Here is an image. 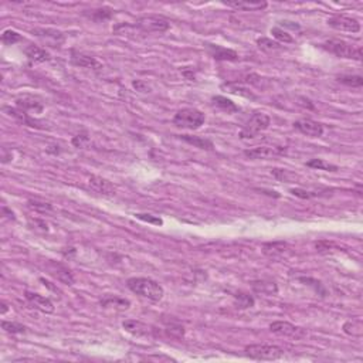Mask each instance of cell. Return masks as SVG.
I'll use <instances>...</instances> for the list:
<instances>
[{
    "label": "cell",
    "instance_id": "obj_11",
    "mask_svg": "<svg viewBox=\"0 0 363 363\" xmlns=\"http://www.w3.org/2000/svg\"><path fill=\"white\" fill-rule=\"evenodd\" d=\"M263 253L271 260H283L292 254L290 245L284 241H274V243H265L263 245Z\"/></svg>",
    "mask_w": 363,
    "mask_h": 363
},
{
    "label": "cell",
    "instance_id": "obj_36",
    "mask_svg": "<svg viewBox=\"0 0 363 363\" xmlns=\"http://www.w3.org/2000/svg\"><path fill=\"white\" fill-rule=\"evenodd\" d=\"M20 40H21V36H20L17 32H14V30H5L3 34H2V41H3L6 46H13L17 41H20Z\"/></svg>",
    "mask_w": 363,
    "mask_h": 363
},
{
    "label": "cell",
    "instance_id": "obj_4",
    "mask_svg": "<svg viewBox=\"0 0 363 363\" xmlns=\"http://www.w3.org/2000/svg\"><path fill=\"white\" fill-rule=\"evenodd\" d=\"M245 355L256 360H277L284 355V349L277 345L257 344L245 346Z\"/></svg>",
    "mask_w": 363,
    "mask_h": 363
},
{
    "label": "cell",
    "instance_id": "obj_43",
    "mask_svg": "<svg viewBox=\"0 0 363 363\" xmlns=\"http://www.w3.org/2000/svg\"><path fill=\"white\" fill-rule=\"evenodd\" d=\"M6 311H7L6 302H2V314H6Z\"/></svg>",
    "mask_w": 363,
    "mask_h": 363
},
{
    "label": "cell",
    "instance_id": "obj_3",
    "mask_svg": "<svg viewBox=\"0 0 363 363\" xmlns=\"http://www.w3.org/2000/svg\"><path fill=\"white\" fill-rule=\"evenodd\" d=\"M206 117L202 111H199L196 108H183L179 109L178 113L175 114L173 117V124L178 128H183V129H199L200 126L205 124Z\"/></svg>",
    "mask_w": 363,
    "mask_h": 363
},
{
    "label": "cell",
    "instance_id": "obj_14",
    "mask_svg": "<svg viewBox=\"0 0 363 363\" xmlns=\"http://www.w3.org/2000/svg\"><path fill=\"white\" fill-rule=\"evenodd\" d=\"M205 46L207 48V53L216 61H237L238 60L237 51L231 48H226L218 44H210V43H206Z\"/></svg>",
    "mask_w": 363,
    "mask_h": 363
},
{
    "label": "cell",
    "instance_id": "obj_33",
    "mask_svg": "<svg viewBox=\"0 0 363 363\" xmlns=\"http://www.w3.org/2000/svg\"><path fill=\"white\" fill-rule=\"evenodd\" d=\"M27 207L30 210L37 211V213H48V211L53 210V206L50 203H46V202H40V200H29L27 202Z\"/></svg>",
    "mask_w": 363,
    "mask_h": 363
},
{
    "label": "cell",
    "instance_id": "obj_9",
    "mask_svg": "<svg viewBox=\"0 0 363 363\" xmlns=\"http://www.w3.org/2000/svg\"><path fill=\"white\" fill-rule=\"evenodd\" d=\"M287 152L285 148H278V146H258V148H253V149H247L244 151V155L248 159L257 160V159H271L277 158V156H283Z\"/></svg>",
    "mask_w": 363,
    "mask_h": 363
},
{
    "label": "cell",
    "instance_id": "obj_12",
    "mask_svg": "<svg viewBox=\"0 0 363 363\" xmlns=\"http://www.w3.org/2000/svg\"><path fill=\"white\" fill-rule=\"evenodd\" d=\"M47 271H48L57 281L63 283V284L73 285L74 281H75L73 272L68 270L66 265L54 263L51 260H48V263H47Z\"/></svg>",
    "mask_w": 363,
    "mask_h": 363
},
{
    "label": "cell",
    "instance_id": "obj_23",
    "mask_svg": "<svg viewBox=\"0 0 363 363\" xmlns=\"http://www.w3.org/2000/svg\"><path fill=\"white\" fill-rule=\"evenodd\" d=\"M101 305H102L104 308H117V310L119 311H125L129 308L131 302H129L128 299H124V298L115 297V295H114V297L108 295V297L101 299Z\"/></svg>",
    "mask_w": 363,
    "mask_h": 363
},
{
    "label": "cell",
    "instance_id": "obj_13",
    "mask_svg": "<svg viewBox=\"0 0 363 363\" xmlns=\"http://www.w3.org/2000/svg\"><path fill=\"white\" fill-rule=\"evenodd\" d=\"M16 106L20 108L21 111L24 113H36V114H41L44 106H43V102L40 101L37 97H33V95H20L16 98Z\"/></svg>",
    "mask_w": 363,
    "mask_h": 363
},
{
    "label": "cell",
    "instance_id": "obj_6",
    "mask_svg": "<svg viewBox=\"0 0 363 363\" xmlns=\"http://www.w3.org/2000/svg\"><path fill=\"white\" fill-rule=\"evenodd\" d=\"M135 27L142 33H165L169 30L171 23L162 16L156 14H146L136 20Z\"/></svg>",
    "mask_w": 363,
    "mask_h": 363
},
{
    "label": "cell",
    "instance_id": "obj_32",
    "mask_svg": "<svg viewBox=\"0 0 363 363\" xmlns=\"http://www.w3.org/2000/svg\"><path fill=\"white\" fill-rule=\"evenodd\" d=\"M271 173L274 175V178L281 180V182H285V183H292L295 179H297V175L295 173L290 172L287 169H272Z\"/></svg>",
    "mask_w": 363,
    "mask_h": 363
},
{
    "label": "cell",
    "instance_id": "obj_41",
    "mask_svg": "<svg viewBox=\"0 0 363 363\" xmlns=\"http://www.w3.org/2000/svg\"><path fill=\"white\" fill-rule=\"evenodd\" d=\"M291 193H292L294 196H297V198H301V199H311V198H315V196H318L317 193L302 190V189H291Z\"/></svg>",
    "mask_w": 363,
    "mask_h": 363
},
{
    "label": "cell",
    "instance_id": "obj_27",
    "mask_svg": "<svg viewBox=\"0 0 363 363\" xmlns=\"http://www.w3.org/2000/svg\"><path fill=\"white\" fill-rule=\"evenodd\" d=\"M5 111H7L10 117H13V118L19 119L20 122H23L24 125L37 126V125H36V121L30 118V117H29V114L24 113V111H21L20 108H5Z\"/></svg>",
    "mask_w": 363,
    "mask_h": 363
},
{
    "label": "cell",
    "instance_id": "obj_19",
    "mask_svg": "<svg viewBox=\"0 0 363 363\" xmlns=\"http://www.w3.org/2000/svg\"><path fill=\"white\" fill-rule=\"evenodd\" d=\"M33 33H36L39 37L48 41L54 47L60 46L64 41V36L59 30H51V29H36Z\"/></svg>",
    "mask_w": 363,
    "mask_h": 363
},
{
    "label": "cell",
    "instance_id": "obj_15",
    "mask_svg": "<svg viewBox=\"0 0 363 363\" xmlns=\"http://www.w3.org/2000/svg\"><path fill=\"white\" fill-rule=\"evenodd\" d=\"M24 297H26L27 301L33 305L36 310L41 311V312H44V314H53L54 312V305L48 298L43 297V295H40V294H36V292H30V291H26V292H24Z\"/></svg>",
    "mask_w": 363,
    "mask_h": 363
},
{
    "label": "cell",
    "instance_id": "obj_22",
    "mask_svg": "<svg viewBox=\"0 0 363 363\" xmlns=\"http://www.w3.org/2000/svg\"><path fill=\"white\" fill-rule=\"evenodd\" d=\"M211 104L214 106H217L218 109L225 111L227 114H234L240 111V106L236 105L231 99L226 98V97H221V95H216L211 98Z\"/></svg>",
    "mask_w": 363,
    "mask_h": 363
},
{
    "label": "cell",
    "instance_id": "obj_31",
    "mask_svg": "<svg viewBox=\"0 0 363 363\" xmlns=\"http://www.w3.org/2000/svg\"><path fill=\"white\" fill-rule=\"evenodd\" d=\"M338 81L344 86L352 87V88H360L363 86L362 75H339Z\"/></svg>",
    "mask_w": 363,
    "mask_h": 363
},
{
    "label": "cell",
    "instance_id": "obj_1",
    "mask_svg": "<svg viewBox=\"0 0 363 363\" xmlns=\"http://www.w3.org/2000/svg\"><path fill=\"white\" fill-rule=\"evenodd\" d=\"M128 288L132 291L133 294H136L139 297L146 298L152 302H159L163 295H165V290L163 287L156 283L152 278L145 277H133L129 278L126 281Z\"/></svg>",
    "mask_w": 363,
    "mask_h": 363
},
{
    "label": "cell",
    "instance_id": "obj_29",
    "mask_svg": "<svg viewBox=\"0 0 363 363\" xmlns=\"http://www.w3.org/2000/svg\"><path fill=\"white\" fill-rule=\"evenodd\" d=\"M253 288L261 294H277V284L271 281H254Z\"/></svg>",
    "mask_w": 363,
    "mask_h": 363
},
{
    "label": "cell",
    "instance_id": "obj_34",
    "mask_svg": "<svg viewBox=\"0 0 363 363\" xmlns=\"http://www.w3.org/2000/svg\"><path fill=\"white\" fill-rule=\"evenodd\" d=\"M271 34L274 36V39L277 40V43H294L292 36L287 33L285 30H283L281 27H274V29H271Z\"/></svg>",
    "mask_w": 363,
    "mask_h": 363
},
{
    "label": "cell",
    "instance_id": "obj_26",
    "mask_svg": "<svg viewBox=\"0 0 363 363\" xmlns=\"http://www.w3.org/2000/svg\"><path fill=\"white\" fill-rule=\"evenodd\" d=\"M306 166L312 167V169H318V171H325V172H337L338 169H339L337 165L329 163V162H326L324 159H311V160L306 162Z\"/></svg>",
    "mask_w": 363,
    "mask_h": 363
},
{
    "label": "cell",
    "instance_id": "obj_35",
    "mask_svg": "<svg viewBox=\"0 0 363 363\" xmlns=\"http://www.w3.org/2000/svg\"><path fill=\"white\" fill-rule=\"evenodd\" d=\"M2 328L5 332L7 333H24L26 332V326L21 324H17V322H9V321H3L2 322Z\"/></svg>",
    "mask_w": 363,
    "mask_h": 363
},
{
    "label": "cell",
    "instance_id": "obj_42",
    "mask_svg": "<svg viewBox=\"0 0 363 363\" xmlns=\"http://www.w3.org/2000/svg\"><path fill=\"white\" fill-rule=\"evenodd\" d=\"M133 87H135L138 91H141V93H149V90H151L144 81H133Z\"/></svg>",
    "mask_w": 363,
    "mask_h": 363
},
{
    "label": "cell",
    "instance_id": "obj_39",
    "mask_svg": "<svg viewBox=\"0 0 363 363\" xmlns=\"http://www.w3.org/2000/svg\"><path fill=\"white\" fill-rule=\"evenodd\" d=\"M111 16H113V13H111L109 9H98V10H95V12L91 14V17H93L94 20H97V21L109 19Z\"/></svg>",
    "mask_w": 363,
    "mask_h": 363
},
{
    "label": "cell",
    "instance_id": "obj_20",
    "mask_svg": "<svg viewBox=\"0 0 363 363\" xmlns=\"http://www.w3.org/2000/svg\"><path fill=\"white\" fill-rule=\"evenodd\" d=\"M223 5L238 10H247V12H258L264 10L268 6L267 2H223Z\"/></svg>",
    "mask_w": 363,
    "mask_h": 363
},
{
    "label": "cell",
    "instance_id": "obj_16",
    "mask_svg": "<svg viewBox=\"0 0 363 363\" xmlns=\"http://www.w3.org/2000/svg\"><path fill=\"white\" fill-rule=\"evenodd\" d=\"M88 186L91 187V190L98 194H102V196H114L117 191L115 186L109 180L101 178V176H91L88 180Z\"/></svg>",
    "mask_w": 363,
    "mask_h": 363
},
{
    "label": "cell",
    "instance_id": "obj_40",
    "mask_svg": "<svg viewBox=\"0 0 363 363\" xmlns=\"http://www.w3.org/2000/svg\"><path fill=\"white\" fill-rule=\"evenodd\" d=\"M139 220H144L146 223H152V225L156 226H162L163 225V220L159 217H153L152 214H135Z\"/></svg>",
    "mask_w": 363,
    "mask_h": 363
},
{
    "label": "cell",
    "instance_id": "obj_30",
    "mask_svg": "<svg viewBox=\"0 0 363 363\" xmlns=\"http://www.w3.org/2000/svg\"><path fill=\"white\" fill-rule=\"evenodd\" d=\"M223 88H227V90L233 94H237V95H243V97H247V98L256 99V95L251 93L248 88H245V87L243 86H238L237 82H229V84H225Z\"/></svg>",
    "mask_w": 363,
    "mask_h": 363
},
{
    "label": "cell",
    "instance_id": "obj_5",
    "mask_svg": "<svg viewBox=\"0 0 363 363\" xmlns=\"http://www.w3.org/2000/svg\"><path fill=\"white\" fill-rule=\"evenodd\" d=\"M271 125V118L264 113L253 114V117L248 119V122L245 124L244 128L240 132V138L244 139H254L258 133L264 132L265 129H268Z\"/></svg>",
    "mask_w": 363,
    "mask_h": 363
},
{
    "label": "cell",
    "instance_id": "obj_10",
    "mask_svg": "<svg viewBox=\"0 0 363 363\" xmlns=\"http://www.w3.org/2000/svg\"><path fill=\"white\" fill-rule=\"evenodd\" d=\"M294 128L297 129L298 132H301L302 135L311 136V138H319L324 135V126L322 124H319L314 119H299L294 122Z\"/></svg>",
    "mask_w": 363,
    "mask_h": 363
},
{
    "label": "cell",
    "instance_id": "obj_7",
    "mask_svg": "<svg viewBox=\"0 0 363 363\" xmlns=\"http://www.w3.org/2000/svg\"><path fill=\"white\" fill-rule=\"evenodd\" d=\"M326 23L332 29L339 30V32H349V33H359L360 32V23L356 19L345 16V14L330 16L329 19L326 20Z\"/></svg>",
    "mask_w": 363,
    "mask_h": 363
},
{
    "label": "cell",
    "instance_id": "obj_38",
    "mask_svg": "<svg viewBox=\"0 0 363 363\" xmlns=\"http://www.w3.org/2000/svg\"><path fill=\"white\" fill-rule=\"evenodd\" d=\"M71 142H73V145L75 146V148H84V146L90 142V136H88V133L87 132H81L78 133V135H75Z\"/></svg>",
    "mask_w": 363,
    "mask_h": 363
},
{
    "label": "cell",
    "instance_id": "obj_17",
    "mask_svg": "<svg viewBox=\"0 0 363 363\" xmlns=\"http://www.w3.org/2000/svg\"><path fill=\"white\" fill-rule=\"evenodd\" d=\"M122 326L126 332H129L131 335L136 338L149 337L152 333V329L148 325L141 322V321H135V319H126L122 322Z\"/></svg>",
    "mask_w": 363,
    "mask_h": 363
},
{
    "label": "cell",
    "instance_id": "obj_25",
    "mask_svg": "<svg viewBox=\"0 0 363 363\" xmlns=\"http://www.w3.org/2000/svg\"><path fill=\"white\" fill-rule=\"evenodd\" d=\"M344 332L348 333L350 337L360 338L363 335V322L360 318H355V319H350L348 322H345L344 325Z\"/></svg>",
    "mask_w": 363,
    "mask_h": 363
},
{
    "label": "cell",
    "instance_id": "obj_18",
    "mask_svg": "<svg viewBox=\"0 0 363 363\" xmlns=\"http://www.w3.org/2000/svg\"><path fill=\"white\" fill-rule=\"evenodd\" d=\"M71 63L75 67H81V68H93V70L101 68V64L94 57H90V55L82 53H77V51L71 53Z\"/></svg>",
    "mask_w": 363,
    "mask_h": 363
},
{
    "label": "cell",
    "instance_id": "obj_21",
    "mask_svg": "<svg viewBox=\"0 0 363 363\" xmlns=\"http://www.w3.org/2000/svg\"><path fill=\"white\" fill-rule=\"evenodd\" d=\"M24 54L26 57L30 61H34V63H46L50 60V54L47 53L44 48H41L39 46H34V44H30L24 48Z\"/></svg>",
    "mask_w": 363,
    "mask_h": 363
},
{
    "label": "cell",
    "instance_id": "obj_37",
    "mask_svg": "<svg viewBox=\"0 0 363 363\" xmlns=\"http://www.w3.org/2000/svg\"><path fill=\"white\" fill-rule=\"evenodd\" d=\"M257 46L260 47V48H263V50H268V51H271V50H278L280 48V43H277V41H272L271 39H267V37H261V39L257 40Z\"/></svg>",
    "mask_w": 363,
    "mask_h": 363
},
{
    "label": "cell",
    "instance_id": "obj_28",
    "mask_svg": "<svg viewBox=\"0 0 363 363\" xmlns=\"http://www.w3.org/2000/svg\"><path fill=\"white\" fill-rule=\"evenodd\" d=\"M234 302H236V306L240 310H247V308L254 306V298L248 294H245V292H237L234 295Z\"/></svg>",
    "mask_w": 363,
    "mask_h": 363
},
{
    "label": "cell",
    "instance_id": "obj_8",
    "mask_svg": "<svg viewBox=\"0 0 363 363\" xmlns=\"http://www.w3.org/2000/svg\"><path fill=\"white\" fill-rule=\"evenodd\" d=\"M270 330L275 335L285 338H294V339H301L306 337V330L290 324L287 321H275L270 325Z\"/></svg>",
    "mask_w": 363,
    "mask_h": 363
},
{
    "label": "cell",
    "instance_id": "obj_2",
    "mask_svg": "<svg viewBox=\"0 0 363 363\" xmlns=\"http://www.w3.org/2000/svg\"><path fill=\"white\" fill-rule=\"evenodd\" d=\"M326 51L335 54L339 59H349L360 61L362 60V48L360 47L353 46L345 40L339 39H330L328 41H325L322 44Z\"/></svg>",
    "mask_w": 363,
    "mask_h": 363
},
{
    "label": "cell",
    "instance_id": "obj_24",
    "mask_svg": "<svg viewBox=\"0 0 363 363\" xmlns=\"http://www.w3.org/2000/svg\"><path fill=\"white\" fill-rule=\"evenodd\" d=\"M179 138L182 139V141H185V142H187V144H190V145H193L194 148H199V149H206V151H211V149L214 148V145H213V142H211V141H209V139H206V138H202V136H191V135H180Z\"/></svg>",
    "mask_w": 363,
    "mask_h": 363
}]
</instances>
